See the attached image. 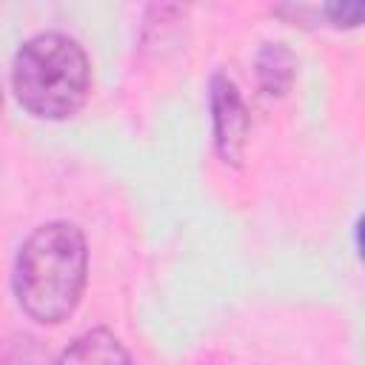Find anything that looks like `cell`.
Returning a JSON list of instances; mask_svg holds the SVG:
<instances>
[{"instance_id": "6da1fadb", "label": "cell", "mask_w": 365, "mask_h": 365, "mask_svg": "<svg viewBox=\"0 0 365 365\" xmlns=\"http://www.w3.org/2000/svg\"><path fill=\"white\" fill-rule=\"evenodd\" d=\"M88 271L86 237L74 222L54 220L34 228L14 259V297L43 325L68 319L83 297Z\"/></svg>"}, {"instance_id": "7a4b0ae2", "label": "cell", "mask_w": 365, "mask_h": 365, "mask_svg": "<svg viewBox=\"0 0 365 365\" xmlns=\"http://www.w3.org/2000/svg\"><path fill=\"white\" fill-rule=\"evenodd\" d=\"M11 83L29 114L40 120H66L77 114L88 97L91 63L74 37L43 31L17 48Z\"/></svg>"}, {"instance_id": "3957f363", "label": "cell", "mask_w": 365, "mask_h": 365, "mask_svg": "<svg viewBox=\"0 0 365 365\" xmlns=\"http://www.w3.org/2000/svg\"><path fill=\"white\" fill-rule=\"evenodd\" d=\"M211 120H214V145L217 154L231 163L240 165L242 154H245V143H248V111L245 103L237 91V86L225 77V74H214L211 77Z\"/></svg>"}, {"instance_id": "277c9868", "label": "cell", "mask_w": 365, "mask_h": 365, "mask_svg": "<svg viewBox=\"0 0 365 365\" xmlns=\"http://www.w3.org/2000/svg\"><path fill=\"white\" fill-rule=\"evenodd\" d=\"M54 365H131V356L111 331L94 328L77 336Z\"/></svg>"}, {"instance_id": "5b68a950", "label": "cell", "mask_w": 365, "mask_h": 365, "mask_svg": "<svg viewBox=\"0 0 365 365\" xmlns=\"http://www.w3.org/2000/svg\"><path fill=\"white\" fill-rule=\"evenodd\" d=\"M297 77V54L285 43H265L257 54V83L262 94L282 97Z\"/></svg>"}, {"instance_id": "8992f818", "label": "cell", "mask_w": 365, "mask_h": 365, "mask_svg": "<svg viewBox=\"0 0 365 365\" xmlns=\"http://www.w3.org/2000/svg\"><path fill=\"white\" fill-rule=\"evenodd\" d=\"M325 14H328L331 26L354 29V26H359V20L365 14V6L362 3H331V6H325Z\"/></svg>"}, {"instance_id": "52a82bcc", "label": "cell", "mask_w": 365, "mask_h": 365, "mask_svg": "<svg viewBox=\"0 0 365 365\" xmlns=\"http://www.w3.org/2000/svg\"><path fill=\"white\" fill-rule=\"evenodd\" d=\"M23 345H17L14 351H11V356H9V365H43V354H40V348L34 345V339H20Z\"/></svg>"}, {"instance_id": "ba28073f", "label": "cell", "mask_w": 365, "mask_h": 365, "mask_svg": "<svg viewBox=\"0 0 365 365\" xmlns=\"http://www.w3.org/2000/svg\"><path fill=\"white\" fill-rule=\"evenodd\" d=\"M0 114H3V83H0Z\"/></svg>"}]
</instances>
